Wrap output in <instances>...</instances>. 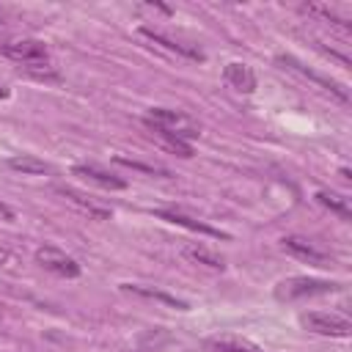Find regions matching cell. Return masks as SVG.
Wrapping results in <instances>:
<instances>
[{
	"instance_id": "obj_11",
	"label": "cell",
	"mask_w": 352,
	"mask_h": 352,
	"mask_svg": "<svg viewBox=\"0 0 352 352\" xmlns=\"http://www.w3.org/2000/svg\"><path fill=\"white\" fill-rule=\"evenodd\" d=\"M154 214L162 217V220H168V223H173V226H184V228H190V231H198V234H206V236H220V239H226V234H223L220 228H212V226H206V223H201V220H195V217H187V214H182V212H173V209H157Z\"/></svg>"
},
{
	"instance_id": "obj_4",
	"label": "cell",
	"mask_w": 352,
	"mask_h": 352,
	"mask_svg": "<svg viewBox=\"0 0 352 352\" xmlns=\"http://www.w3.org/2000/svg\"><path fill=\"white\" fill-rule=\"evenodd\" d=\"M300 324L316 336H330V338H346L352 333V322L338 314H324V311H308L300 316Z\"/></svg>"
},
{
	"instance_id": "obj_16",
	"label": "cell",
	"mask_w": 352,
	"mask_h": 352,
	"mask_svg": "<svg viewBox=\"0 0 352 352\" xmlns=\"http://www.w3.org/2000/svg\"><path fill=\"white\" fill-rule=\"evenodd\" d=\"M316 201L322 206H327L330 212H336L341 220H352V206H349V198L338 195V192H330V190H319L316 192Z\"/></svg>"
},
{
	"instance_id": "obj_13",
	"label": "cell",
	"mask_w": 352,
	"mask_h": 352,
	"mask_svg": "<svg viewBox=\"0 0 352 352\" xmlns=\"http://www.w3.org/2000/svg\"><path fill=\"white\" fill-rule=\"evenodd\" d=\"M58 192H60L66 201H72L74 206H80L82 212H88V214H94V217H99V220H107V217L113 214L107 206H102V204L91 201L88 195H82V192H77V190H72V187H58Z\"/></svg>"
},
{
	"instance_id": "obj_21",
	"label": "cell",
	"mask_w": 352,
	"mask_h": 352,
	"mask_svg": "<svg viewBox=\"0 0 352 352\" xmlns=\"http://www.w3.org/2000/svg\"><path fill=\"white\" fill-rule=\"evenodd\" d=\"M0 36H3V28H0Z\"/></svg>"
},
{
	"instance_id": "obj_8",
	"label": "cell",
	"mask_w": 352,
	"mask_h": 352,
	"mask_svg": "<svg viewBox=\"0 0 352 352\" xmlns=\"http://www.w3.org/2000/svg\"><path fill=\"white\" fill-rule=\"evenodd\" d=\"M278 60H280L283 66H289V69H294V72H300L302 77H308V80H314V82H316V85H322L324 91H330V94H336V96H338L341 102H346V91H344V85H341V82H336V80H330V77H322L319 72H311L308 66H302V63H300L297 58H292V55H280Z\"/></svg>"
},
{
	"instance_id": "obj_14",
	"label": "cell",
	"mask_w": 352,
	"mask_h": 352,
	"mask_svg": "<svg viewBox=\"0 0 352 352\" xmlns=\"http://www.w3.org/2000/svg\"><path fill=\"white\" fill-rule=\"evenodd\" d=\"M121 289L129 292V294L148 297V300H160V302H165V305H170V308H182V311H187V302L179 300V297H173V294H168V292H160V289H151V286H140V283H121Z\"/></svg>"
},
{
	"instance_id": "obj_12",
	"label": "cell",
	"mask_w": 352,
	"mask_h": 352,
	"mask_svg": "<svg viewBox=\"0 0 352 352\" xmlns=\"http://www.w3.org/2000/svg\"><path fill=\"white\" fill-rule=\"evenodd\" d=\"M206 349H209V352H261L253 341H248V338H242V336H231V333L206 338Z\"/></svg>"
},
{
	"instance_id": "obj_20",
	"label": "cell",
	"mask_w": 352,
	"mask_h": 352,
	"mask_svg": "<svg viewBox=\"0 0 352 352\" xmlns=\"http://www.w3.org/2000/svg\"><path fill=\"white\" fill-rule=\"evenodd\" d=\"M0 99H8V88H3V85H0Z\"/></svg>"
},
{
	"instance_id": "obj_2",
	"label": "cell",
	"mask_w": 352,
	"mask_h": 352,
	"mask_svg": "<svg viewBox=\"0 0 352 352\" xmlns=\"http://www.w3.org/2000/svg\"><path fill=\"white\" fill-rule=\"evenodd\" d=\"M143 124L148 129H157V132H165L170 138H179L184 143L195 140L201 135V126L198 121H192L187 113L182 110H170V107H151L146 116H143Z\"/></svg>"
},
{
	"instance_id": "obj_7",
	"label": "cell",
	"mask_w": 352,
	"mask_h": 352,
	"mask_svg": "<svg viewBox=\"0 0 352 352\" xmlns=\"http://www.w3.org/2000/svg\"><path fill=\"white\" fill-rule=\"evenodd\" d=\"M140 36H146L148 41H154V44H160V47H165L168 52L182 55V58H190V60H204V52H201L198 47H192V44H187V41L173 38L170 33H165V30H160V28H148V25H143V28H140Z\"/></svg>"
},
{
	"instance_id": "obj_5",
	"label": "cell",
	"mask_w": 352,
	"mask_h": 352,
	"mask_svg": "<svg viewBox=\"0 0 352 352\" xmlns=\"http://www.w3.org/2000/svg\"><path fill=\"white\" fill-rule=\"evenodd\" d=\"M280 248H283L286 253H292L294 258H302V261H308V264H314V267H330V264H333L330 250H324V248H319L316 242H311V239H305V236H297V234L283 236V239H280Z\"/></svg>"
},
{
	"instance_id": "obj_9",
	"label": "cell",
	"mask_w": 352,
	"mask_h": 352,
	"mask_svg": "<svg viewBox=\"0 0 352 352\" xmlns=\"http://www.w3.org/2000/svg\"><path fill=\"white\" fill-rule=\"evenodd\" d=\"M223 77H226V82H228L234 91H239V94H253V91H256V74H253V69H250L248 63H239V60L228 63V66L223 69Z\"/></svg>"
},
{
	"instance_id": "obj_6",
	"label": "cell",
	"mask_w": 352,
	"mask_h": 352,
	"mask_svg": "<svg viewBox=\"0 0 352 352\" xmlns=\"http://www.w3.org/2000/svg\"><path fill=\"white\" fill-rule=\"evenodd\" d=\"M36 261H38L44 270H50V272H55V275H60V278H77V275H80L77 258H72L69 253H63V250L55 248V245H41V248L36 250Z\"/></svg>"
},
{
	"instance_id": "obj_18",
	"label": "cell",
	"mask_w": 352,
	"mask_h": 352,
	"mask_svg": "<svg viewBox=\"0 0 352 352\" xmlns=\"http://www.w3.org/2000/svg\"><path fill=\"white\" fill-rule=\"evenodd\" d=\"M151 135L168 148V151H173V154H179V157H192V146L190 143H184V140H179V138H170V135H165V132H157V129H151Z\"/></svg>"
},
{
	"instance_id": "obj_15",
	"label": "cell",
	"mask_w": 352,
	"mask_h": 352,
	"mask_svg": "<svg viewBox=\"0 0 352 352\" xmlns=\"http://www.w3.org/2000/svg\"><path fill=\"white\" fill-rule=\"evenodd\" d=\"M184 256H187L190 261H195V264L209 267V270H226V258H223L220 253L204 248V245H187V248H184Z\"/></svg>"
},
{
	"instance_id": "obj_17",
	"label": "cell",
	"mask_w": 352,
	"mask_h": 352,
	"mask_svg": "<svg viewBox=\"0 0 352 352\" xmlns=\"http://www.w3.org/2000/svg\"><path fill=\"white\" fill-rule=\"evenodd\" d=\"M8 165H11L14 170L33 173V176H38V173H50V165H47V162H41V160H36V157H11V160H8Z\"/></svg>"
},
{
	"instance_id": "obj_19",
	"label": "cell",
	"mask_w": 352,
	"mask_h": 352,
	"mask_svg": "<svg viewBox=\"0 0 352 352\" xmlns=\"http://www.w3.org/2000/svg\"><path fill=\"white\" fill-rule=\"evenodd\" d=\"M121 165H129V168H138V170H146V173H165V170H157L151 165H143V162H135V160H126V157H116Z\"/></svg>"
},
{
	"instance_id": "obj_1",
	"label": "cell",
	"mask_w": 352,
	"mask_h": 352,
	"mask_svg": "<svg viewBox=\"0 0 352 352\" xmlns=\"http://www.w3.org/2000/svg\"><path fill=\"white\" fill-rule=\"evenodd\" d=\"M3 55L14 63H19L22 69L38 74V77H58L55 66H52V58H50V50L44 41L38 38H16V41H8L3 44Z\"/></svg>"
},
{
	"instance_id": "obj_10",
	"label": "cell",
	"mask_w": 352,
	"mask_h": 352,
	"mask_svg": "<svg viewBox=\"0 0 352 352\" xmlns=\"http://www.w3.org/2000/svg\"><path fill=\"white\" fill-rule=\"evenodd\" d=\"M72 173H74V176H82V179H88V182L104 187V190H124V187H126V182H124L121 176H116V173H110V170H104V168H99V165H74Z\"/></svg>"
},
{
	"instance_id": "obj_3",
	"label": "cell",
	"mask_w": 352,
	"mask_h": 352,
	"mask_svg": "<svg viewBox=\"0 0 352 352\" xmlns=\"http://www.w3.org/2000/svg\"><path fill=\"white\" fill-rule=\"evenodd\" d=\"M338 283L336 280H322V278H308V275H294L286 278L275 286V297L280 302H294V300H305V297H322L336 292Z\"/></svg>"
}]
</instances>
